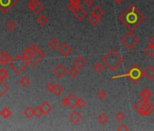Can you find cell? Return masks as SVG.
<instances>
[{"mask_svg":"<svg viewBox=\"0 0 154 131\" xmlns=\"http://www.w3.org/2000/svg\"><path fill=\"white\" fill-rule=\"evenodd\" d=\"M101 60L105 67H108L110 71L116 70L123 62L122 57L114 49H111L106 55L102 57Z\"/></svg>","mask_w":154,"mask_h":131,"instance_id":"cell-1","label":"cell"},{"mask_svg":"<svg viewBox=\"0 0 154 131\" xmlns=\"http://www.w3.org/2000/svg\"><path fill=\"white\" fill-rule=\"evenodd\" d=\"M125 14H126V18L124 24L130 30H133L134 28H136L144 20L143 15L137 9L133 12L125 13Z\"/></svg>","mask_w":154,"mask_h":131,"instance_id":"cell-2","label":"cell"},{"mask_svg":"<svg viewBox=\"0 0 154 131\" xmlns=\"http://www.w3.org/2000/svg\"><path fill=\"white\" fill-rule=\"evenodd\" d=\"M134 110L141 116H149L154 112V104L149 100L140 99L133 105Z\"/></svg>","mask_w":154,"mask_h":131,"instance_id":"cell-3","label":"cell"},{"mask_svg":"<svg viewBox=\"0 0 154 131\" xmlns=\"http://www.w3.org/2000/svg\"><path fill=\"white\" fill-rule=\"evenodd\" d=\"M28 65H29V63L26 59H24V58L21 55L16 56L13 59H11V61L9 63L10 68L16 74H18V75L23 73L26 70V67Z\"/></svg>","mask_w":154,"mask_h":131,"instance_id":"cell-4","label":"cell"},{"mask_svg":"<svg viewBox=\"0 0 154 131\" xmlns=\"http://www.w3.org/2000/svg\"><path fill=\"white\" fill-rule=\"evenodd\" d=\"M139 38L137 37V36L132 33V32H128L126 33L122 38H121V43L123 47H125L127 49L131 50L133 49L136 45L139 43Z\"/></svg>","mask_w":154,"mask_h":131,"instance_id":"cell-5","label":"cell"},{"mask_svg":"<svg viewBox=\"0 0 154 131\" xmlns=\"http://www.w3.org/2000/svg\"><path fill=\"white\" fill-rule=\"evenodd\" d=\"M143 73L141 71L140 68H139L137 66H133L126 74L124 75H122V76H113V78H116V77H122V76H127L129 77L131 80H132L133 82H136L138 81L139 79L141 78Z\"/></svg>","mask_w":154,"mask_h":131,"instance_id":"cell-6","label":"cell"},{"mask_svg":"<svg viewBox=\"0 0 154 131\" xmlns=\"http://www.w3.org/2000/svg\"><path fill=\"white\" fill-rule=\"evenodd\" d=\"M27 8L35 14H40L44 10V5L39 0H29L26 4Z\"/></svg>","mask_w":154,"mask_h":131,"instance_id":"cell-7","label":"cell"},{"mask_svg":"<svg viewBox=\"0 0 154 131\" xmlns=\"http://www.w3.org/2000/svg\"><path fill=\"white\" fill-rule=\"evenodd\" d=\"M77 100L78 98L74 94H70L62 99V104L65 107L70 108L71 109H74V108L77 107Z\"/></svg>","mask_w":154,"mask_h":131,"instance_id":"cell-8","label":"cell"},{"mask_svg":"<svg viewBox=\"0 0 154 131\" xmlns=\"http://www.w3.org/2000/svg\"><path fill=\"white\" fill-rule=\"evenodd\" d=\"M44 57H45V53H44L43 50L40 49L38 52H36V53L34 55V57L32 58V59H31L28 63H29V65H31L32 67H35V66H36L42 59H44Z\"/></svg>","mask_w":154,"mask_h":131,"instance_id":"cell-9","label":"cell"},{"mask_svg":"<svg viewBox=\"0 0 154 131\" xmlns=\"http://www.w3.org/2000/svg\"><path fill=\"white\" fill-rule=\"evenodd\" d=\"M53 73H54V75H55L56 77L62 78V77H64L65 75L67 74V70H66L65 67L63 64H58V65H56V66L54 67Z\"/></svg>","mask_w":154,"mask_h":131,"instance_id":"cell-10","label":"cell"},{"mask_svg":"<svg viewBox=\"0 0 154 131\" xmlns=\"http://www.w3.org/2000/svg\"><path fill=\"white\" fill-rule=\"evenodd\" d=\"M73 52V48L67 43H64L63 45L59 47V53L63 57H68L72 54Z\"/></svg>","mask_w":154,"mask_h":131,"instance_id":"cell-11","label":"cell"},{"mask_svg":"<svg viewBox=\"0 0 154 131\" xmlns=\"http://www.w3.org/2000/svg\"><path fill=\"white\" fill-rule=\"evenodd\" d=\"M74 16L79 20V21H82L86 17H87V12L84 8H83L82 7H77V8L74 11Z\"/></svg>","mask_w":154,"mask_h":131,"instance_id":"cell-12","label":"cell"},{"mask_svg":"<svg viewBox=\"0 0 154 131\" xmlns=\"http://www.w3.org/2000/svg\"><path fill=\"white\" fill-rule=\"evenodd\" d=\"M68 118H69V120H70L71 123H73V124H78V123L82 120L83 117H82V115H81L78 111L74 110V111L69 115Z\"/></svg>","mask_w":154,"mask_h":131,"instance_id":"cell-13","label":"cell"},{"mask_svg":"<svg viewBox=\"0 0 154 131\" xmlns=\"http://www.w3.org/2000/svg\"><path fill=\"white\" fill-rule=\"evenodd\" d=\"M86 64H87V61L85 60V58H84L83 57H81V56L77 57V58L74 59V65L76 67H78L80 70L83 69V68L86 66Z\"/></svg>","mask_w":154,"mask_h":131,"instance_id":"cell-14","label":"cell"},{"mask_svg":"<svg viewBox=\"0 0 154 131\" xmlns=\"http://www.w3.org/2000/svg\"><path fill=\"white\" fill-rule=\"evenodd\" d=\"M10 61H11V58H10V56L7 52L0 51V64L5 66V65L9 64Z\"/></svg>","mask_w":154,"mask_h":131,"instance_id":"cell-15","label":"cell"},{"mask_svg":"<svg viewBox=\"0 0 154 131\" xmlns=\"http://www.w3.org/2000/svg\"><path fill=\"white\" fill-rule=\"evenodd\" d=\"M40 108H41V110L43 112L44 115H48L51 113V111L53 110V107L50 105L49 102L47 101H44L41 105H40Z\"/></svg>","mask_w":154,"mask_h":131,"instance_id":"cell-16","label":"cell"},{"mask_svg":"<svg viewBox=\"0 0 154 131\" xmlns=\"http://www.w3.org/2000/svg\"><path fill=\"white\" fill-rule=\"evenodd\" d=\"M60 43L56 38H51L48 42H47V47L51 49V50H56L57 48H59L60 47Z\"/></svg>","mask_w":154,"mask_h":131,"instance_id":"cell-17","label":"cell"},{"mask_svg":"<svg viewBox=\"0 0 154 131\" xmlns=\"http://www.w3.org/2000/svg\"><path fill=\"white\" fill-rule=\"evenodd\" d=\"M143 75L145 76V77H146L148 80H152V79L154 78V67L149 66V67L145 69Z\"/></svg>","mask_w":154,"mask_h":131,"instance_id":"cell-18","label":"cell"},{"mask_svg":"<svg viewBox=\"0 0 154 131\" xmlns=\"http://www.w3.org/2000/svg\"><path fill=\"white\" fill-rule=\"evenodd\" d=\"M79 73H80V69H79L78 67H76L74 65L73 67H71L67 70L68 76H69L70 77H72V78H75V77L79 75Z\"/></svg>","mask_w":154,"mask_h":131,"instance_id":"cell-19","label":"cell"},{"mask_svg":"<svg viewBox=\"0 0 154 131\" xmlns=\"http://www.w3.org/2000/svg\"><path fill=\"white\" fill-rule=\"evenodd\" d=\"M104 14V11L102 9L101 7L99 6H95L92 10H91V15H93V16H97V17H101Z\"/></svg>","mask_w":154,"mask_h":131,"instance_id":"cell-20","label":"cell"},{"mask_svg":"<svg viewBox=\"0 0 154 131\" xmlns=\"http://www.w3.org/2000/svg\"><path fill=\"white\" fill-rule=\"evenodd\" d=\"M140 96L142 99H145V100H149V98H151L152 96V93L149 89H143L140 93Z\"/></svg>","mask_w":154,"mask_h":131,"instance_id":"cell-21","label":"cell"},{"mask_svg":"<svg viewBox=\"0 0 154 131\" xmlns=\"http://www.w3.org/2000/svg\"><path fill=\"white\" fill-rule=\"evenodd\" d=\"M64 87L59 85V84H55L54 86H53V90H52V93L55 94L56 96H60L63 92H64Z\"/></svg>","mask_w":154,"mask_h":131,"instance_id":"cell-22","label":"cell"},{"mask_svg":"<svg viewBox=\"0 0 154 131\" xmlns=\"http://www.w3.org/2000/svg\"><path fill=\"white\" fill-rule=\"evenodd\" d=\"M23 114L26 117L32 118L35 116V108H33L32 107H26L23 111Z\"/></svg>","mask_w":154,"mask_h":131,"instance_id":"cell-23","label":"cell"},{"mask_svg":"<svg viewBox=\"0 0 154 131\" xmlns=\"http://www.w3.org/2000/svg\"><path fill=\"white\" fill-rule=\"evenodd\" d=\"M8 86L4 82V80H0V97H3L8 91Z\"/></svg>","mask_w":154,"mask_h":131,"instance_id":"cell-24","label":"cell"},{"mask_svg":"<svg viewBox=\"0 0 154 131\" xmlns=\"http://www.w3.org/2000/svg\"><path fill=\"white\" fill-rule=\"evenodd\" d=\"M108 120H109V117L105 113H101L97 117V121L101 125H105L108 122Z\"/></svg>","mask_w":154,"mask_h":131,"instance_id":"cell-25","label":"cell"},{"mask_svg":"<svg viewBox=\"0 0 154 131\" xmlns=\"http://www.w3.org/2000/svg\"><path fill=\"white\" fill-rule=\"evenodd\" d=\"M21 56L24 58V59H26L27 62H29V61L32 59V58L34 57V53H33L29 48H26V49L21 54Z\"/></svg>","mask_w":154,"mask_h":131,"instance_id":"cell-26","label":"cell"},{"mask_svg":"<svg viewBox=\"0 0 154 131\" xmlns=\"http://www.w3.org/2000/svg\"><path fill=\"white\" fill-rule=\"evenodd\" d=\"M144 54L149 58H153L154 57V48L148 44V46H146V48H144Z\"/></svg>","mask_w":154,"mask_h":131,"instance_id":"cell-27","label":"cell"},{"mask_svg":"<svg viewBox=\"0 0 154 131\" xmlns=\"http://www.w3.org/2000/svg\"><path fill=\"white\" fill-rule=\"evenodd\" d=\"M92 69L96 72V73H98V74H100V73H101L102 71H104V63H101V62H98V63H96V64H94L93 66H92Z\"/></svg>","mask_w":154,"mask_h":131,"instance_id":"cell-28","label":"cell"},{"mask_svg":"<svg viewBox=\"0 0 154 131\" xmlns=\"http://www.w3.org/2000/svg\"><path fill=\"white\" fill-rule=\"evenodd\" d=\"M36 22L38 23L39 26L44 27V26H45V25L47 24L48 18H47V17L44 16V15H40V16L36 18Z\"/></svg>","mask_w":154,"mask_h":131,"instance_id":"cell-29","label":"cell"},{"mask_svg":"<svg viewBox=\"0 0 154 131\" xmlns=\"http://www.w3.org/2000/svg\"><path fill=\"white\" fill-rule=\"evenodd\" d=\"M89 20V23L92 26H97L100 22H101V17H97V16H93V15H91L88 18Z\"/></svg>","mask_w":154,"mask_h":131,"instance_id":"cell-30","label":"cell"},{"mask_svg":"<svg viewBox=\"0 0 154 131\" xmlns=\"http://www.w3.org/2000/svg\"><path fill=\"white\" fill-rule=\"evenodd\" d=\"M12 112L8 108H4L0 110V116H1L3 118H8L9 117H11Z\"/></svg>","mask_w":154,"mask_h":131,"instance_id":"cell-31","label":"cell"},{"mask_svg":"<svg viewBox=\"0 0 154 131\" xmlns=\"http://www.w3.org/2000/svg\"><path fill=\"white\" fill-rule=\"evenodd\" d=\"M30 83H31V80H30V78H29L28 76H23L19 79V84H20L22 86H24V87L29 86Z\"/></svg>","mask_w":154,"mask_h":131,"instance_id":"cell-32","label":"cell"},{"mask_svg":"<svg viewBox=\"0 0 154 131\" xmlns=\"http://www.w3.org/2000/svg\"><path fill=\"white\" fill-rule=\"evenodd\" d=\"M6 26H7L8 30H9V31H14V30L17 28V27L16 21H14V20H9V21H8Z\"/></svg>","mask_w":154,"mask_h":131,"instance_id":"cell-33","label":"cell"},{"mask_svg":"<svg viewBox=\"0 0 154 131\" xmlns=\"http://www.w3.org/2000/svg\"><path fill=\"white\" fill-rule=\"evenodd\" d=\"M97 98H100L101 100H104L107 98V92L104 89H99L97 92Z\"/></svg>","mask_w":154,"mask_h":131,"instance_id":"cell-34","label":"cell"},{"mask_svg":"<svg viewBox=\"0 0 154 131\" xmlns=\"http://www.w3.org/2000/svg\"><path fill=\"white\" fill-rule=\"evenodd\" d=\"M115 119L118 121V122H122V121H123L124 120V118H125V114L123 113V112H122V111H119V112H117L116 114H115Z\"/></svg>","mask_w":154,"mask_h":131,"instance_id":"cell-35","label":"cell"},{"mask_svg":"<svg viewBox=\"0 0 154 131\" xmlns=\"http://www.w3.org/2000/svg\"><path fill=\"white\" fill-rule=\"evenodd\" d=\"M8 77V72L5 68H0V80H5Z\"/></svg>","mask_w":154,"mask_h":131,"instance_id":"cell-36","label":"cell"},{"mask_svg":"<svg viewBox=\"0 0 154 131\" xmlns=\"http://www.w3.org/2000/svg\"><path fill=\"white\" fill-rule=\"evenodd\" d=\"M33 53H34V55L36 53V52H38L39 50H40V48H39V47H38V45L37 44H35V43H33V44H31V45L29 46V48H28Z\"/></svg>","mask_w":154,"mask_h":131,"instance_id":"cell-37","label":"cell"},{"mask_svg":"<svg viewBox=\"0 0 154 131\" xmlns=\"http://www.w3.org/2000/svg\"><path fill=\"white\" fill-rule=\"evenodd\" d=\"M86 104H87V102H86L85 99H83V98H78V100H77V107H78L79 108H84V107L86 106Z\"/></svg>","mask_w":154,"mask_h":131,"instance_id":"cell-38","label":"cell"},{"mask_svg":"<svg viewBox=\"0 0 154 131\" xmlns=\"http://www.w3.org/2000/svg\"><path fill=\"white\" fill-rule=\"evenodd\" d=\"M43 115H44V114H43V112H42V110H41L40 106H38V107L35 108V116L36 117L40 118Z\"/></svg>","mask_w":154,"mask_h":131,"instance_id":"cell-39","label":"cell"},{"mask_svg":"<svg viewBox=\"0 0 154 131\" xmlns=\"http://www.w3.org/2000/svg\"><path fill=\"white\" fill-rule=\"evenodd\" d=\"M94 5L93 0H84V6L86 8H91Z\"/></svg>","mask_w":154,"mask_h":131,"instance_id":"cell-40","label":"cell"},{"mask_svg":"<svg viewBox=\"0 0 154 131\" xmlns=\"http://www.w3.org/2000/svg\"><path fill=\"white\" fill-rule=\"evenodd\" d=\"M66 8H67L69 11H71L72 13H74V11L77 8V7H76V6H74V5H73V4L68 3V4H67V6H66Z\"/></svg>","mask_w":154,"mask_h":131,"instance_id":"cell-41","label":"cell"},{"mask_svg":"<svg viewBox=\"0 0 154 131\" xmlns=\"http://www.w3.org/2000/svg\"><path fill=\"white\" fill-rule=\"evenodd\" d=\"M54 83H52V82H49L47 85H46V86H45V89H46V90L48 91V92H52V90H53V86H54Z\"/></svg>","mask_w":154,"mask_h":131,"instance_id":"cell-42","label":"cell"},{"mask_svg":"<svg viewBox=\"0 0 154 131\" xmlns=\"http://www.w3.org/2000/svg\"><path fill=\"white\" fill-rule=\"evenodd\" d=\"M117 130L118 131H122V130H129V128H128V126L125 125V124H123V123H122V124H120V126L117 127Z\"/></svg>","mask_w":154,"mask_h":131,"instance_id":"cell-43","label":"cell"},{"mask_svg":"<svg viewBox=\"0 0 154 131\" xmlns=\"http://www.w3.org/2000/svg\"><path fill=\"white\" fill-rule=\"evenodd\" d=\"M81 1H82V0H69V3L73 4V5L76 6V7H79L80 4H81Z\"/></svg>","mask_w":154,"mask_h":131,"instance_id":"cell-44","label":"cell"},{"mask_svg":"<svg viewBox=\"0 0 154 131\" xmlns=\"http://www.w3.org/2000/svg\"><path fill=\"white\" fill-rule=\"evenodd\" d=\"M149 45H150L153 48H154V36H152L150 37V39L149 40Z\"/></svg>","mask_w":154,"mask_h":131,"instance_id":"cell-45","label":"cell"},{"mask_svg":"<svg viewBox=\"0 0 154 131\" xmlns=\"http://www.w3.org/2000/svg\"><path fill=\"white\" fill-rule=\"evenodd\" d=\"M122 1H123V0H114V3L116 5H121L122 3Z\"/></svg>","mask_w":154,"mask_h":131,"instance_id":"cell-46","label":"cell"},{"mask_svg":"<svg viewBox=\"0 0 154 131\" xmlns=\"http://www.w3.org/2000/svg\"><path fill=\"white\" fill-rule=\"evenodd\" d=\"M149 1H151V0H149Z\"/></svg>","mask_w":154,"mask_h":131,"instance_id":"cell-47","label":"cell"}]
</instances>
